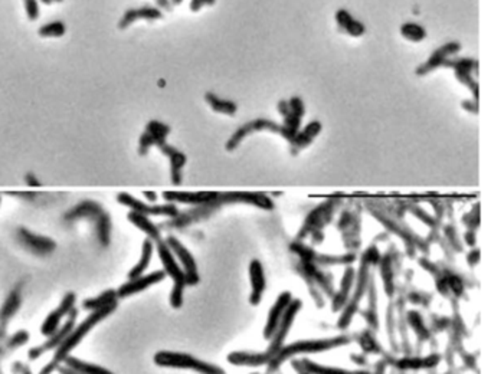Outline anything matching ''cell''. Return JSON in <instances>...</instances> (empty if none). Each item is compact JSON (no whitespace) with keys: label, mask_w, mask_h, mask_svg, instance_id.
<instances>
[{"label":"cell","mask_w":491,"mask_h":374,"mask_svg":"<svg viewBox=\"0 0 491 374\" xmlns=\"http://www.w3.org/2000/svg\"><path fill=\"white\" fill-rule=\"evenodd\" d=\"M25 12L29 20H37L39 18V4L38 0H23Z\"/></svg>","instance_id":"d6a6232c"},{"label":"cell","mask_w":491,"mask_h":374,"mask_svg":"<svg viewBox=\"0 0 491 374\" xmlns=\"http://www.w3.org/2000/svg\"><path fill=\"white\" fill-rule=\"evenodd\" d=\"M41 2L45 4V5H52V4L55 2V0H41Z\"/></svg>","instance_id":"b9f144b4"},{"label":"cell","mask_w":491,"mask_h":374,"mask_svg":"<svg viewBox=\"0 0 491 374\" xmlns=\"http://www.w3.org/2000/svg\"><path fill=\"white\" fill-rule=\"evenodd\" d=\"M25 180H26V183H27L29 186H32V187H38V186L41 185V183L38 182V179L32 175V173H29V175H26Z\"/></svg>","instance_id":"f35d334b"},{"label":"cell","mask_w":491,"mask_h":374,"mask_svg":"<svg viewBox=\"0 0 491 374\" xmlns=\"http://www.w3.org/2000/svg\"><path fill=\"white\" fill-rule=\"evenodd\" d=\"M19 238L22 243L27 246V249H32L37 253H48L55 248V243L51 239L39 235H34L26 229L19 230Z\"/></svg>","instance_id":"ffe728a7"},{"label":"cell","mask_w":491,"mask_h":374,"mask_svg":"<svg viewBox=\"0 0 491 374\" xmlns=\"http://www.w3.org/2000/svg\"><path fill=\"white\" fill-rule=\"evenodd\" d=\"M346 342H348V338H344V337H339V338H333V340H320V341H301V342L290 345V347L282 350L280 354H275L271 359V361L274 360V363L278 366L284 359H287L288 356H292V354L325 352L327 349L337 347V345L346 344Z\"/></svg>","instance_id":"52a82bcc"},{"label":"cell","mask_w":491,"mask_h":374,"mask_svg":"<svg viewBox=\"0 0 491 374\" xmlns=\"http://www.w3.org/2000/svg\"><path fill=\"white\" fill-rule=\"evenodd\" d=\"M251 281H252V295H251V302L255 305L261 301L264 288H266V279H264V272L263 267L258 261H254L251 265Z\"/></svg>","instance_id":"603a6c76"},{"label":"cell","mask_w":491,"mask_h":374,"mask_svg":"<svg viewBox=\"0 0 491 374\" xmlns=\"http://www.w3.org/2000/svg\"><path fill=\"white\" fill-rule=\"evenodd\" d=\"M137 15L138 19H144V20H159L163 18V12L155 6H143L137 9Z\"/></svg>","instance_id":"1f68e13d"},{"label":"cell","mask_w":491,"mask_h":374,"mask_svg":"<svg viewBox=\"0 0 491 374\" xmlns=\"http://www.w3.org/2000/svg\"><path fill=\"white\" fill-rule=\"evenodd\" d=\"M334 20L337 23L339 31L344 32L346 35H349L352 38H360L366 34V26L360 20L353 18L349 11L339 9L334 13Z\"/></svg>","instance_id":"e0dca14e"},{"label":"cell","mask_w":491,"mask_h":374,"mask_svg":"<svg viewBox=\"0 0 491 374\" xmlns=\"http://www.w3.org/2000/svg\"><path fill=\"white\" fill-rule=\"evenodd\" d=\"M301 374H306V373H301Z\"/></svg>","instance_id":"f6af8a7d"},{"label":"cell","mask_w":491,"mask_h":374,"mask_svg":"<svg viewBox=\"0 0 491 374\" xmlns=\"http://www.w3.org/2000/svg\"><path fill=\"white\" fill-rule=\"evenodd\" d=\"M64 361L67 363V367L72 368L74 371H77L79 374H112L110 370H107L104 367L86 363V361H81V360L71 357V356H68Z\"/></svg>","instance_id":"484cf974"},{"label":"cell","mask_w":491,"mask_h":374,"mask_svg":"<svg viewBox=\"0 0 491 374\" xmlns=\"http://www.w3.org/2000/svg\"><path fill=\"white\" fill-rule=\"evenodd\" d=\"M183 2V0H171V4H173V6H175V5H181Z\"/></svg>","instance_id":"7bdbcfd3"},{"label":"cell","mask_w":491,"mask_h":374,"mask_svg":"<svg viewBox=\"0 0 491 374\" xmlns=\"http://www.w3.org/2000/svg\"><path fill=\"white\" fill-rule=\"evenodd\" d=\"M18 307H19V297L16 295V293H12L11 297L6 300L5 305L2 307V309H0V320H4L6 323L15 314Z\"/></svg>","instance_id":"4dcf8cb0"},{"label":"cell","mask_w":491,"mask_h":374,"mask_svg":"<svg viewBox=\"0 0 491 374\" xmlns=\"http://www.w3.org/2000/svg\"><path fill=\"white\" fill-rule=\"evenodd\" d=\"M146 133L150 134V137L155 141V146L160 141H166L167 135L170 134V127L162 121L157 120H152L148 123L146 126Z\"/></svg>","instance_id":"f1b7e54d"},{"label":"cell","mask_w":491,"mask_h":374,"mask_svg":"<svg viewBox=\"0 0 491 374\" xmlns=\"http://www.w3.org/2000/svg\"><path fill=\"white\" fill-rule=\"evenodd\" d=\"M306 370L317 374H369L366 371H348V370H339V368H329V367H322L317 364H311V361H304Z\"/></svg>","instance_id":"f546056e"},{"label":"cell","mask_w":491,"mask_h":374,"mask_svg":"<svg viewBox=\"0 0 491 374\" xmlns=\"http://www.w3.org/2000/svg\"><path fill=\"white\" fill-rule=\"evenodd\" d=\"M136 20H138L137 9H129V11H126V13L123 15V18L120 19L119 27H120V29H127V27L131 26Z\"/></svg>","instance_id":"e575fe53"},{"label":"cell","mask_w":491,"mask_h":374,"mask_svg":"<svg viewBox=\"0 0 491 374\" xmlns=\"http://www.w3.org/2000/svg\"><path fill=\"white\" fill-rule=\"evenodd\" d=\"M90 219L96 223L97 235L103 245H108L110 241V229L111 222L107 212L93 200H85L78 203L74 209H71L67 215V220H77V219Z\"/></svg>","instance_id":"7a4b0ae2"},{"label":"cell","mask_w":491,"mask_h":374,"mask_svg":"<svg viewBox=\"0 0 491 374\" xmlns=\"http://www.w3.org/2000/svg\"><path fill=\"white\" fill-rule=\"evenodd\" d=\"M67 32V27L64 22L61 20H53L49 23H45L39 27V36L42 38H63Z\"/></svg>","instance_id":"83f0119b"},{"label":"cell","mask_w":491,"mask_h":374,"mask_svg":"<svg viewBox=\"0 0 491 374\" xmlns=\"http://www.w3.org/2000/svg\"><path fill=\"white\" fill-rule=\"evenodd\" d=\"M75 320H77V311L72 308L71 315H70V320L65 323V326H64L63 328H60V330H56L55 334H52L51 338H49L44 345H41V347L32 349L31 352H29V359L35 360V359L41 357L45 352L52 350V349H56L58 345H60V344L68 337V334L72 331V328H74V326H75Z\"/></svg>","instance_id":"4fadbf2b"},{"label":"cell","mask_w":491,"mask_h":374,"mask_svg":"<svg viewBox=\"0 0 491 374\" xmlns=\"http://www.w3.org/2000/svg\"><path fill=\"white\" fill-rule=\"evenodd\" d=\"M117 200L120 201L122 205L130 208L131 211L134 212H138L141 215H146V216H169V218H176L179 215V211L175 205H156V206H150V205H146V203H143V201H140L138 199H136L134 196L131 194H127V193H120L117 196Z\"/></svg>","instance_id":"9c48e42d"},{"label":"cell","mask_w":491,"mask_h":374,"mask_svg":"<svg viewBox=\"0 0 491 374\" xmlns=\"http://www.w3.org/2000/svg\"><path fill=\"white\" fill-rule=\"evenodd\" d=\"M55 2H63V0H55Z\"/></svg>","instance_id":"ee69618b"},{"label":"cell","mask_w":491,"mask_h":374,"mask_svg":"<svg viewBox=\"0 0 491 374\" xmlns=\"http://www.w3.org/2000/svg\"><path fill=\"white\" fill-rule=\"evenodd\" d=\"M117 308V301H114L108 305H105L104 308H100V309H96L93 311L89 316H86V320L82 321L77 328H74L68 337L58 345L56 347V352H55V357L52 361H55L56 364H60L63 363L68 356L70 353L77 347V345L79 344V341L89 334L100 321H103L104 319H107V316L114 312V309Z\"/></svg>","instance_id":"6da1fadb"},{"label":"cell","mask_w":491,"mask_h":374,"mask_svg":"<svg viewBox=\"0 0 491 374\" xmlns=\"http://www.w3.org/2000/svg\"><path fill=\"white\" fill-rule=\"evenodd\" d=\"M323 130V126L320 121H310L306 127H303L294 140L290 142V152L293 156H297L301 150L308 147L310 144L314 141V138L319 135Z\"/></svg>","instance_id":"2e32d148"},{"label":"cell","mask_w":491,"mask_h":374,"mask_svg":"<svg viewBox=\"0 0 491 374\" xmlns=\"http://www.w3.org/2000/svg\"><path fill=\"white\" fill-rule=\"evenodd\" d=\"M166 274L163 271H156L153 274H149L146 276H137L133 279H129V282H126L123 286H120V290L117 291V297L119 298H126L130 295H134L137 293H141L149 288L153 283L160 282L162 279H164Z\"/></svg>","instance_id":"5bb4252c"},{"label":"cell","mask_w":491,"mask_h":374,"mask_svg":"<svg viewBox=\"0 0 491 374\" xmlns=\"http://www.w3.org/2000/svg\"><path fill=\"white\" fill-rule=\"evenodd\" d=\"M152 146H155L153 138L150 137L149 133L144 131V133L141 134L140 140H138V153H140L141 156H146V154L149 153V150H150Z\"/></svg>","instance_id":"836d02e7"},{"label":"cell","mask_w":491,"mask_h":374,"mask_svg":"<svg viewBox=\"0 0 491 374\" xmlns=\"http://www.w3.org/2000/svg\"><path fill=\"white\" fill-rule=\"evenodd\" d=\"M127 219L136 226L138 227L140 230H143L144 234H146L149 236L150 241H160V229L146 216V215H141L138 212H134L131 211L129 215H127Z\"/></svg>","instance_id":"44dd1931"},{"label":"cell","mask_w":491,"mask_h":374,"mask_svg":"<svg viewBox=\"0 0 491 374\" xmlns=\"http://www.w3.org/2000/svg\"><path fill=\"white\" fill-rule=\"evenodd\" d=\"M143 194L146 196V199H149L150 201H156L157 200V194L155 192H144Z\"/></svg>","instance_id":"60d3db41"},{"label":"cell","mask_w":491,"mask_h":374,"mask_svg":"<svg viewBox=\"0 0 491 374\" xmlns=\"http://www.w3.org/2000/svg\"><path fill=\"white\" fill-rule=\"evenodd\" d=\"M156 147L169 159L170 161V175H171V182L175 185H179L182 182V170L186 164V156L175 149L167 141H160L156 144Z\"/></svg>","instance_id":"7c38bea8"},{"label":"cell","mask_w":491,"mask_h":374,"mask_svg":"<svg viewBox=\"0 0 491 374\" xmlns=\"http://www.w3.org/2000/svg\"><path fill=\"white\" fill-rule=\"evenodd\" d=\"M300 304H301L300 301H293V302H290V305H288V308L285 309L282 319H281V321H280V324H278V327H277V330L274 333L275 335L273 338V344L270 345L268 353L266 354L268 357V360H271L277 354V350L281 347L282 340L287 335L288 330H290V327H292V324L294 321V316H296L297 311L300 309Z\"/></svg>","instance_id":"8fae6325"},{"label":"cell","mask_w":491,"mask_h":374,"mask_svg":"<svg viewBox=\"0 0 491 374\" xmlns=\"http://www.w3.org/2000/svg\"><path fill=\"white\" fill-rule=\"evenodd\" d=\"M292 302V295L290 293H284L281 294V297L277 300L275 305L273 307L271 312H270V316H268V321H267V328H266V338H273L281 319H282V315L285 312V309L288 308V305H290Z\"/></svg>","instance_id":"ac0fdd59"},{"label":"cell","mask_w":491,"mask_h":374,"mask_svg":"<svg viewBox=\"0 0 491 374\" xmlns=\"http://www.w3.org/2000/svg\"><path fill=\"white\" fill-rule=\"evenodd\" d=\"M445 68L454 69L455 78L459 84H463L469 91L473 94V100L478 101V61L473 60V58H461V56H452L450 60L444 62Z\"/></svg>","instance_id":"277c9868"},{"label":"cell","mask_w":491,"mask_h":374,"mask_svg":"<svg viewBox=\"0 0 491 374\" xmlns=\"http://www.w3.org/2000/svg\"><path fill=\"white\" fill-rule=\"evenodd\" d=\"M461 49H463V46H461V44L457 41L444 44L443 46H440L438 49H436L429 55L428 60L415 69V74L418 76H425V75L431 74L432 71L441 68L447 60L458 55L461 52Z\"/></svg>","instance_id":"ba28073f"},{"label":"cell","mask_w":491,"mask_h":374,"mask_svg":"<svg viewBox=\"0 0 491 374\" xmlns=\"http://www.w3.org/2000/svg\"><path fill=\"white\" fill-rule=\"evenodd\" d=\"M156 4H157V9H160L162 12H163V11L170 12V11L173 9L171 0H156Z\"/></svg>","instance_id":"74e56055"},{"label":"cell","mask_w":491,"mask_h":374,"mask_svg":"<svg viewBox=\"0 0 491 374\" xmlns=\"http://www.w3.org/2000/svg\"><path fill=\"white\" fill-rule=\"evenodd\" d=\"M277 109H278V112H280L281 117L284 119L285 115H287L288 112H290V104H288L287 100H281V101L278 102V105H277Z\"/></svg>","instance_id":"8d00e7d4"},{"label":"cell","mask_w":491,"mask_h":374,"mask_svg":"<svg viewBox=\"0 0 491 374\" xmlns=\"http://www.w3.org/2000/svg\"><path fill=\"white\" fill-rule=\"evenodd\" d=\"M74 304H75V295L72 293L67 294L61 302V305L58 307L55 311H52L49 315H48V319L45 320V323L42 324V334L44 335H48L51 337L52 334H55V331L58 330V327H60V323L61 320L64 319V315L70 314L74 308Z\"/></svg>","instance_id":"9a60e30c"},{"label":"cell","mask_w":491,"mask_h":374,"mask_svg":"<svg viewBox=\"0 0 491 374\" xmlns=\"http://www.w3.org/2000/svg\"><path fill=\"white\" fill-rule=\"evenodd\" d=\"M400 35L412 44H419L426 39V29L415 22H405L400 26Z\"/></svg>","instance_id":"d4e9b609"},{"label":"cell","mask_w":491,"mask_h":374,"mask_svg":"<svg viewBox=\"0 0 491 374\" xmlns=\"http://www.w3.org/2000/svg\"><path fill=\"white\" fill-rule=\"evenodd\" d=\"M58 370H60L61 374H79V373L74 371V370L70 368V367H58Z\"/></svg>","instance_id":"ab89813d"},{"label":"cell","mask_w":491,"mask_h":374,"mask_svg":"<svg viewBox=\"0 0 491 374\" xmlns=\"http://www.w3.org/2000/svg\"><path fill=\"white\" fill-rule=\"evenodd\" d=\"M281 130L282 126L274 120H268V119H255L252 121H248L245 124H242L238 130L234 131V134L230 135V138L226 141L225 149L228 152H234L235 149L240 147V144L251 134L254 133H261V131H267V133H274V134H280L281 135Z\"/></svg>","instance_id":"8992f818"},{"label":"cell","mask_w":491,"mask_h":374,"mask_svg":"<svg viewBox=\"0 0 491 374\" xmlns=\"http://www.w3.org/2000/svg\"><path fill=\"white\" fill-rule=\"evenodd\" d=\"M166 245L169 246V249L173 253L179 258V261L183 267V274L186 276V283L195 285L199 281V276H197V268H196L193 256L189 253V251L178 239H175L173 236L167 238Z\"/></svg>","instance_id":"30bf717a"},{"label":"cell","mask_w":491,"mask_h":374,"mask_svg":"<svg viewBox=\"0 0 491 374\" xmlns=\"http://www.w3.org/2000/svg\"><path fill=\"white\" fill-rule=\"evenodd\" d=\"M152 255H153V242L150 239H146L143 242V249H141V256L140 261L137 262V265L129 272V279L141 276V274L148 269L150 261H152Z\"/></svg>","instance_id":"cb8c5ba5"},{"label":"cell","mask_w":491,"mask_h":374,"mask_svg":"<svg viewBox=\"0 0 491 374\" xmlns=\"http://www.w3.org/2000/svg\"><path fill=\"white\" fill-rule=\"evenodd\" d=\"M157 252L160 256V261L164 267V274H167L175 285H173L171 290V295H170V304L173 308H179L182 305L183 301V288L186 285V276L183 274V271L181 269V267L178 265L175 256H173L171 251L169 249V246L166 245V242L159 241L157 243Z\"/></svg>","instance_id":"3957f363"},{"label":"cell","mask_w":491,"mask_h":374,"mask_svg":"<svg viewBox=\"0 0 491 374\" xmlns=\"http://www.w3.org/2000/svg\"><path fill=\"white\" fill-rule=\"evenodd\" d=\"M461 107H463L464 111L474 114V115L478 112V101H476V100H464L463 102H461Z\"/></svg>","instance_id":"d590c367"},{"label":"cell","mask_w":491,"mask_h":374,"mask_svg":"<svg viewBox=\"0 0 491 374\" xmlns=\"http://www.w3.org/2000/svg\"><path fill=\"white\" fill-rule=\"evenodd\" d=\"M167 201H179L186 205H205L218 197V193H163Z\"/></svg>","instance_id":"d6986e66"},{"label":"cell","mask_w":491,"mask_h":374,"mask_svg":"<svg viewBox=\"0 0 491 374\" xmlns=\"http://www.w3.org/2000/svg\"><path fill=\"white\" fill-rule=\"evenodd\" d=\"M205 101L212 111L219 112L222 115H229V117H234L238 111V105L233 100L222 98L211 91L205 94Z\"/></svg>","instance_id":"7402d4cb"},{"label":"cell","mask_w":491,"mask_h":374,"mask_svg":"<svg viewBox=\"0 0 491 374\" xmlns=\"http://www.w3.org/2000/svg\"><path fill=\"white\" fill-rule=\"evenodd\" d=\"M155 363L162 367H176V368H192L199 371L200 374H225L222 368L212 366L209 363L200 361L192 356L181 354V353H170L160 352L155 356Z\"/></svg>","instance_id":"5b68a950"},{"label":"cell","mask_w":491,"mask_h":374,"mask_svg":"<svg viewBox=\"0 0 491 374\" xmlns=\"http://www.w3.org/2000/svg\"><path fill=\"white\" fill-rule=\"evenodd\" d=\"M117 291H114V290H108L105 293H103L100 297L97 298H90V300H85L84 301V308L85 309H91V311H96V309H100V308H104L105 305L114 302V301H117Z\"/></svg>","instance_id":"4316f807"}]
</instances>
